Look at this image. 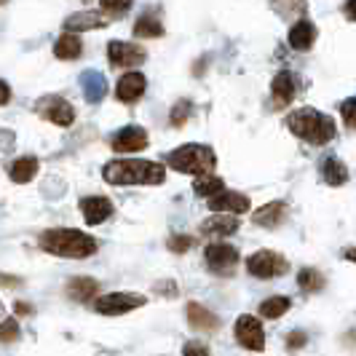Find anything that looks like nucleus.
<instances>
[{"instance_id": "obj_31", "label": "nucleus", "mask_w": 356, "mask_h": 356, "mask_svg": "<svg viewBox=\"0 0 356 356\" xmlns=\"http://www.w3.org/2000/svg\"><path fill=\"white\" fill-rule=\"evenodd\" d=\"M99 3H102V11H105L107 17H121V14H126L131 8L134 0H99Z\"/></svg>"}, {"instance_id": "obj_8", "label": "nucleus", "mask_w": 356, "mask_h": 356, "mask_svg": "<svg viewBox=\"0 0 356 356\" xmlns=\"http://www.w3.org/2000/svg\"><path fill=\"white\" fill-rule=\"evenodd\" d=\"M204 257H207V266L212 273H220V276H231L236 266L241 263V254L233 244H209L204 250Z\"/></svg>"}, {"instance_id": "obj_1", "label": "nucleus", "mask_w": 356, "mask_h": 356, "mask_svg": "<svg viewBox=\"0 0 356 356\" xmlns=\"http://www.w3.org/2000/svg\"><path fill=\"white\" fill-rule=\"evenodd\" d=\"M102 177L110 185H161L166 179V169L156 161L118 159L105 163Z\"/></svg>"}, {"instance_id": "obj_26", "label": "nucleus", "mask_w": 356, "mask_h": 356, "mask_svg": "<svg viewBox=\"0 0 356 356\" xmlns=\"http://www.w3.org/2000/svg\"><path fill=\"white\" fill-rule=\"evenodd\" d=\"M134 35L137 38H161L163 35V24L156 14H143L134 22Z\"/></svg>"}, {"instance_id": "obj_20", "label": "nucleus", "mask_w": 356, "mask_h": 356, "mask_svg": "<svg viewBox=\"0 0 356 356\" xmlns=\"http://www.w3.org/2000/svg\"><path fill=\"white\" fill-rule=\"evenodd\" d=\"M188 321L193 330H204V332H214L220 327V316L198 303H188Z\"/></svg>"}, {"instance_id": "obj_32", "label": "nucleus", "mask_w": 356, "mask_h": 356, "mask_svg": "<svg viewBox=\"0 0 356 356\" xmlns=\"http://www.w3.org/2000/svg\"><path fill=\"white\" fill-rule=\"evenodd\" d=\"M340 115H343V124L356 131V97L346 99V102L340 105Z\"/></svg>"}, {"instance_id": "obj_15", "label": "nucleus", "mask_w": 356, "mask_h": 356, "mask_svg": "<svg viewBox=\"0 0 356 356\" xmlns=\"http://www.w3.org/2000/svg\"><path fill=\"white\" fill-rule=\"evenodd\" d=\"M145 89H147V81H145L143 72H126L124 78L118 81V86H115V97L126 105H131V102H137L143 97Z\"/></svg>"}, {"instance_id": "obj_16", "label": "nucleus", "mask_w": 356, "mask_h": 356, "mask_svg": "<svg viewBox=\"0 0 356 356\" xmlns=\"http://www.w3.org/2000/svg\"><path fill=\"white\" fill-rule=\"evenodd\" d=\"M81 212H83L89 225H99L113 214V204L105 196H86L81 198Z\"/></svg>"}, {"instance_id": "obj_24", "label": "nucleus", "mask_w": 356, "mask_h": 356, "mask_svg": "<svg viewBox=\"0 0 356 356\" xmlns=\"http://www.w3.org/2000/svg\"><path fill=\"white\" fill-rule=\"evenodd\" d=\"M97 279H86V276H78V279H70L67 284V295H70L75 303H89L91 298L97 295Z\"/></svg>"}, {"instance_id": "obj_38", "label": "nucleus", "mask_w": 356, "mask_h": 356, "mask_svg": "<svg viewBox=\"0 0 356 356\" xmlns=\"http://www.w3.org/2000/svg\"><path fill=\"white\" fill-rule=\"evenodd\" d=\"M343 17L348 22H356V0H346L343 3Z\"/></svg>"}, {"instance_id": "obj_19", "label": "nucleus", "mask_w": 356, "mask_h": 356, "mask_svg": "<svg viewBox=\"0 0 356 356\" xmlns=\"http://www.w3.org/2000/svg\"><path fill=\"white\" fill-rule=\"evenodd\" d=\"M81 86H83V97H86V102L97 105V102H102V99H105L107 78L97 70H86L83 75H81Z\"/></svg>"}, {"instance_id": "obj_27", "label": "nucleus", "mask_w": 356, "mask_h": 356, "mask_svg": "<svg viewBox=\"0 0 356 356\" xmlns=\"http://www.w3.org/2000/svg\"><path fill=\"white\" fill-rule=\"evenodd\" d=\"M289 308H292V300L284 298V295H276V298H268V300L260 303V316L263 319H279V316H284Z\"/></svg>"}, {"instance_id": "obj_37", "label": "nucleus", "mask_w": 356, "mask_h": 356, "mask_svg": "<svg viewBox=\"0 0 356 356\" xmlns=\"http://www.w3.org/2000/svg\"><path fill=\"white\" fill-rule=\"evenodd\" d=\"M11 147H14V134L8 129H3L0 131V150H11Z\"/></svg>"}, {"instance_id": "obj_4", "label": "nucleus", "mask_w": 356, "mask_h": 356, "mask_svg": "<svg viewBox=\"0 0 356 356\" xmlns=\"http://www.w3.org/2000/svg\"><path fill=\"white\" fill-rule=\"evenodd\" d=\"M166 163H169L175 172L201 177V175H212L214 172L217 156H214V150L209 145H182V147L172 150V153L166 156Z\"/></svg>"}, {"instance_id": "obj_42", "label": "nucleus", "mask_w": 356, "mask_h": 356, "mask_svg": "<svg viewBox=\"0 0 356 356\" xmlns=\"http://www.w3.org/2000/svg\"><path fill=\"white\" fill-rule=\"evenodd\" d=\"M0 314H3V305H0Z\"/></svg>"}, {"instance_id": "obj_6", "label": "nucleus", "mask_w": 356, "mask_h": 356, "mask_svg": "<svg viewBox=\"0 0 356 356\" xmlns=\"http://www.w3.org/2000/svg\"><path fill=\"white\" fill-rule=\"evenodd\" d=\"M145 303H147V298L137 295V292H113V295L94 300V311L102 316H121V314H129L134 308H143Z\"/></svg>"}, {"instance_id": "obj_13", "label": "nucleus", "mask_w": 356, "mask_h": 356, "mask_svg": "<svg viewBox=\"0 0 356 356\" xmlns=\"http://www.w3.org/2000/svg\"><path fill=\"white\" fill-rule=\"evenodd\" d=\"M270 94H273V105L286 107L295 99V94H298V78H295L292 72L282 70L270 81Z\"/></svg>"}, {"instance_id": "obj_17", "label": "nucleus", "mask_w": 356, "mask_h": 356, "mask_svg": "<svg viewBox=\"0 0 356 356\" xmlns=\"http://www.w3.org/2000/svg\"><path fill=\"white\" fill-rule=\"evenodd\" d=\"M286 214H289V207H286L284 201H270L263 209H257V212L252 214V222L257 228H276V225L284 222Z\"/></svg>"}, {"instance_id": "obj_10", "label": "nucleus", "mask_w": 356, "mask_h": 356, "mask_svg": "<svg viewBox=\"0 0 356 356\" xmlns=\"http://www.w3.org/2000/svg\"><path fill=\"white\" fill-rule=\"evenodd\" d=\"M145 49L137 43H124V40H110L107 46V59L113 67H137L145 62Z\"/></svg>"}, {"instance_id": "obj_11", "label": "nucleus", "mask_w": 356, "mask_h": 356, "mask_svg": "<svg viewBox=\"0 0 356 356\" xmlns=\"http://www.w3.org/2000/svg\"><path fill=\"white\" fill-rule=\"evenodd\" d=\"M110 145L115 153H137V150L147 147V131L143 126H124L121 131L113 134Z\"/></svg>"}, {"instance_id": "obj_41", "label": "nucleus", "mask_w": 356, "mask_h": 356, "mask_svg": "<svg viewBox=\"0 0 356 356\" xmlns=\"http://www.w3.org/2000/svg\"><path fill=\"white\" fill-rule=\"evenodd\" d=\"M17 314H30V305H22V303H17Z\"/></svg>"}, {"instance_id": "obj_5", "label": "nucleus", "mask_w": 356, "mask_h": 356, "mask_svg": "<svg viewBox=\"0 0 356 356\" xmlns=\"http://www.w3.org/2000/svg\"><path fill=\"white\" fill-rule=\"evenodd\" d=\"M247 270H250L254 279H279L289 270L284 254L270 250H260L247 257Z\"/></svg>"}, {"instance_id": "obj_43", "label": "nucleus", "mask_w": 356, "mask_h": 356, "mask_svg": "<svg viewBox=\"0 0 356 356\" xmlns=\"http://www.w3.org/2000/svg\"><path fill=\"white\" fill-rule=\"evenodd\" d=\"M0 3H6V0H0Z\"/></svg>"}, {"instance_id": "obj_30", "label": "nucleus", "mask_w": 356, "mask_h": 356, "mask_svg": "<svg viewBox=\"0 0 356 356\" xmlns=\"http://www.w3.org/2000/svg\"><path fill=\"white\" fill-rule=\"evenodd\" d=\"M191 113H193V105H191L188 99H179L177 105L172 107V115H169V121H172V126H185V121L191 118Z\"/></svg>"}, {"instance_id": "obj_33", "label": "nucleus", "mask_w": 356, "mask_h": 356, "mask_svg": "<svg viewBox=\"0 0 356 356\" xmlns=\"http://www.w3.org/2000/svg\"><path fill=\"white\" fill-rule=\"evenodd\" d=\"M19 338V324L17 319H6L0 324V340L3 343H14Z\"/></svg>"}, {"instance_id": "obj_39", "label": "nucleus", "mask_w": 356, "mask_h": 356, "mask_svg": "<svg viewBox=\"0 0 356 356\" xmlns=\"http://www.w3.org/2000/svg\"><path fill=\"white\" fill-rule=\"evenodd\" d=\"M8 99H11V89H8L6 81H0V105H6Z\"/></svg>"}, {"instance_id": "obj_25", "label": "nucleus", "mask_w": 356, "mask_h": 356, "mask_svg": "<svg viewBox=\"0 0 356 356\" xmlns=\"http://www.w3.org/2000/svg\"><path fill=\"white\" fill-rule=\"evenodd\" d=\"M321 177H324L327 185L338 188V185H343L348 179V166L340 159H335V156H330V159H324V163H321Z\"/></svg>"}, {"instance_id": "obj_35", "label": "nucleus", "mask_w": 356, "mask_h": 356, "mask_svg": "<svg viewBox=\"0 0 356 356\" xmlns=\"http://www.w3.org/2000/svg\"><path fill=\"white\" fill-rule=\"evenodd\" d=\"M193 247V238L191 236H172L169 238V250L172 252H188Z\"/></svg>"}, {"instance_id": "obj_36", "label": "nucleus", "mask_w": 356, "mask_h": 356, "mask_svg": "<svg viewBox=\"0 0 356 356\" xmlns=\"http://www.w3.org/2000/svg\"><path fill=\"white\" fill-rule=\"evenodd\" d=\"M305 343H308V335H305L303 330H295V332L286 338V348H289V351H298V348H303Z\"/></svg>"}, {"instance_id": "obj_18", "label": "nucleus", "mask_w": 356, "mask_h": 356, "mask_svg": "<svg viewBox=\"0 0 356 356\" xmlns=\"http://www.w3.org/2000/svg\"><path fill=\"white\" fill-rule=\"evenodd\" d=\"M201 233L225 238V236L238 233V220H236L233 214H228V212H217L214 217H209V220H204V222H201Z\"/></svg>"}, {"instance_id": "obj_34", "label": "nucleus", "mask_w": 356, "mask_h": 356, "mask_svg": "<svg viewBox=\"0 0 356 356\" xmlns=\"http://www.w3.org/2000/svg\"><path fill=\"white\" fill-rule=\"evenodd\" d=\"M182 356H212V351L201 340H188L185 348H182Z\"/></svg>"}, {"instance_id": "obj_14", "label": "nucleus", "mask_w": 356, "mask_h": 356, "mask_svg": "<svg viewBox=\"0 0 356 356\" xmlns=\"http://www.w3.org/2000/svg\"><path fill=\"white\" fill-rule=\"evenodd\" d=\"M110 17L105 14H97V11H78L65 19V33H86V30H99L107 27Z\"/></svg>"}, {"instance_id": "obj_3", "label": "nucleus", "mask_w": 356, "mask_h": 356, "mask_svg": "<svg viewBox=\"0 0 356 356\" xmlns=\"http://www.w3.org/2000/svg\"><path fill=\"white\" fill-rule=\"evenodd\" d=\"M40 247L46 252H51L56 257H72V260H83L91 257L97 252V238L86 236L83 231L75 228H54L40 236Z\"/></svg>"}, {"instance_id": "obj_40", "label": "nucleus", "mask_w": 356, "mask_h": 356, "mask_svg": "<svg viewBox=\"0 0 356 356\" xmlns=\"http://www.w3.org/2000/svg\"><path fill=\"white\" fill-rule=\"evenodd\" d=\"M343 257L346 260H356V250H343Z\"/></svg>"}, {"instance_id": "obj_7", "label": "nucleus", "mask_w": 356, "mask_h": 356, "mask_svg": "<svg viewBox=\"0 0 356 356\" xmlns=\"http://www.w3.org/2000/svg\"><path fill=\"white\" fill-rule=\"evenodd\" d=\"M35 113L40 118H46V121H51L56 126H72V121H75V107L65 97H56V94H49L43 99H38Z\"/></svg>"}, {"instance_id": "obj_23", "label": "nucleus", "mask_w": 356, "mask_h": 356, "mask_svg": "<svg viewBox=\"0 0 356 356\" xmlns=\"http://www.w3.org/2000/svg\"><path fill=\"white\" fill-rule=\"evenodd\" d=\"M38 169H40V163H38L35 156H24V159H17L11 166H8V177L14 179V182H30V179H35Z\"/></svg>"}, {"instance_id": "obj_2", "label": "nucleus", "mask_w": 356, "mask_h": 356, "mask_svg": "<svg viewBox=\"0 0 356 356\" xmlns=\"http://www.w3.org/2000/svg\"><path fill=\"white\" fill-rule=\"evenodd\" d=\"M289 131L308 145H327L335 140V121L319 113L316 107H300L286 115Z\"/></svg>"}, {"instance_id": "obj_21", "label": "nucleus", "mask_w": 356, "mask_h": 356, "mask_svg": "<svg viewBox=\"0 0 356 356\" xmlns=\"http://www.w3.org/2000/svg\"><path fill=\"white\" fill-rule=\"evenodd\" d=\"M314 40H316V27L308 19H300L298 24H292V30H289V46L295 51H308L314 46Z\"/></svg>"}, {"instance_id": "obj_28", "label": "nucleus", "mask_w": 356, "mask_h": 356, "mask_svg": "<svg viewBox=\"0 0 356 356\" xmlns=\"http://www.w3.org/2000/svg\"><path fill=\"white\" fill-rule=\"evenodd\" d=\"M220 191H225V179L214 177V175H201V177H196V182H193V193L201 198H209V196H214V193H220Z\"/></svg>"}, {"instance_id": "obj_9", "label": "nucleus", "mask_w": 356, "mask_h": 356, "mask_svg": "<svg viewBox=\"0 0 356 356\" xmlns=\"http://www.w3.org/2000/svg\"><path fill=\"white\" fill-rule=\"evenodd\" d=\"M233 332H236V340L247 351H263L266 348V330H263L260 319H254V316H238Z\"/></svg>"}, {"instance_id": "obj_22", "label": "nucleus", "mask_w": 356, "mask_h": 356, "mask_svg": "<svg viewBox=\"0 0 356 356\" xmlns=\"http://www.w3.org/2000/svg\"><path fill=\"white\" fill-rule=\"evenodd\" d=\"M81 51H83V43H81V38L72 35V33L59 35L56 38V43H54V56H56V59H65V62L78 59Z\"/></svg>"}, {"instance_id": "obj_12", "label": "nucleus", "mask_w": 356, "mask_h": 356, "mask_svg": "<svg viewBox=\"0 0 356 356\" xmlns=\"http://www.w3.org/2000/svg\"><path fill=\"white\" fill-rule=\"evenodd\" d=\"M209 209L212 212H233V214H244L250 212V198L244 193H236V191H220L209 196Z\"/></svg>"}, {"instance_id": "obj_29", "label": "nucleus", "mask_w": 356, "mask_h": 356, "mask_svg": "<svg viewBox=\"0 0 356 356\" xmlns=\"http://www.w3.org/2000/svg\"><path fill=\"white\" fill-rule=\"evenodd\" d=\"M298 286L303 292H321L327 286V279H324V273H319L316 268H303L298 273Z\"/></svg>"}]
</instances>
